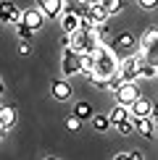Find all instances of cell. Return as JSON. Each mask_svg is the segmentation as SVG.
<instances>
[{"label": "cell", "mask_w": 158, "mask_h": 160, "mask_svg": "<svg viewBox=\"0 0 158 160\" xmlns=\"http://www.w3.org/2000/svg\"><path fill=\"white\" fill-rule=\"evenodd\" d=\"M118 68H121V58L111 50V45H100L95 52V71H92V76H87V82L103 89L113 76H118Z\"/></svg>", "instance_id": "1"}, {"label": "cell", "mask_w": 158, "mask_h": 160, "mask_svg": "<svg viewBox=\"0 0 158 160\" xmlns=\"http://www.w3.org/2000/svg\"><path fill=\"white\" fill-rule=\"evenodd\" d=\"M66 45L74 48L79 55H95L97 48L103 45V39L97 37L95 29H79V32H74L71 37H66Z\"/></svg>", "instance_id": "2"}, {"label": "cell", "mask_w": 158, "mask_h": 160, "mask_svg": "<svg viewBox=\"0 0 158 160\" xmlns=\"http://www.w3.org/2000/svg\"><path fill=\"white\" fill-rule=\"evenodd\" d=\"M140 48H142V61L158 68V26H150L142 34Z\"/></svg>", "instance_id": "3"}, {"label": "cell", "mask_w": 158, "mask_h": 160, "mask_svg": "<svg viewBox=\"0 0 158 160\" xmlns=\"http://www.w3.org/2000/svg\"><path fill=\"white\" fill-rule=\"evenodd\" d=\"M61 74L63 76H76L82 74V55L74 48H66L63 58H61Z\"/></svg>", "instance_id": "4"}, {"label": "cell", "mask_w": 158, "mask_h": 160, "mask_svg": "<svg viewBox=\"0 0 158 160\" xmlns=\"http://www.w3.org/2000/svg\"><path fill=\"white\" fill-rule=\"evenodd\" d=\"M134 45H137L134 42V34H129V32H121V34H116L113 39H111V50H113L121 61L129 58V52L134 50Z\"/></svg>", "instance_id": "5"}, {"label": "cell", "mask_w": 158, "mask_h": 160, "mask_svg": "<svg viewBox=\"0 0 158 160\" xmlns=\"http://www.w3.org/2000/svg\"><path fill=\"white\" fill-rule=\"evenodd\" d=\"M140 71H142V58L140 55H129V58L121 61L118 74H121L124 82H137V79H140Z\"/></svg>", "instance_id": "6"}, {"label": "cell", "mask_w": 158, "mask_h": 160, "mask_svg": "<svg viewBox=\"0 0 158 160\" xmlns=\"http://www.w3.org/2000/svg\"><path fill=\"white\" fill-rule=\"evenodd\" d=\"M140 97H142V95H140V87H137V82H127L121 89L116 92L118 105H124V108H132V105H134Z\"/></svg>", "instance_id": "7"}, {"label": "cell", "mask_w": 158, "mask_h": 160, "mask_svg": "<svg viewBox=\"0 0 158 160\" xmlns=\"http://www.w3.org/2000/svg\"><path fill=\"white\" fill-rule=\"evenodd\" d=\"M34 8L42 11L45 18H58V16L66 13V3H63V0H37Z\"/></svg>", "instance_id": "8"}, {"label": "cell", "mask_w": 158, "mask_h": 160, "mask_svg": "<svg viewBox=\"0 0 158 160\" xmlns=\"http://www.w3.org/2000/svg\"><path fill=\"white\" fill-rule=\"evenodd\" d=\"M42 24H45V13L40 8H29V11H24V21L18 26H26V29L37 32V29H42Z\"/></svg>", "instance_id": "9"}, {"label": "cell", "mask_w": 158, "mask_h": 160, "mask_svg": "<svg viewBox=\"0 0 158 160\" xmlns=\"http://www.w3.org/2000/svg\"><path fill=\"white\" fill-rule=\"evenodd\" d=\"M0 11H3V21L5 24H21L24 21V11L16 8V3H11V0H3V5H0Z\"/></svg>", "instance_id": "10"}, {"label": "cell", "mask_w": 158, "mask_h": 160, "mask_svg": "<svg viewBox=\"0 0 158 160\" xmlns=\"http://www.w3.org/2000/svg\"><path fill=\"white\" fill-rule=\"evenodd\" d=\"M153 108H155V102H150L148 97H140L129 110H132V118H150L153 116Z\"/></svg>", "instance_id": "11"}, {"label": "cell", "mask_w": 158, "mask_h": 160, "mask_svg": "<svg viewBox=\"0 0 158 160\" xmlns=\"http://www.w3.org/2000/svg\"><path fill=\"white\" fill-rule=\"evenodd\" d=\"M61 29H63V34L66 37H71L74 32L82 29V21H79V16L76 13H71V11H66L63 16H61Z\"/></svg>", "instance_id": "12"}, {"label": "cell", "mask_w": 158, "mask_h": 160, "mask_svg": "<svg viewBox=\"0 0 158 160\" xmlns=\"http://www.w3.org/2000/svg\"><path fill=\"white\" fill-rule=\"evenodd\" d=\"M50 92H53V97L55 100H69L71 97V84L66 82V79H55L50 87Z\"/></svg>", "instance_id": "13"}, {"label": "cell", "mask_w": 158, "mask_h": 160, "mask_svg": "<svg viewBox=\"0 0 158 160\" xmlns=\"http://www.w3.org/2000/svg\"><path fill=\"white\" fill-rule=\"evenodd\" d=\"M13 123H16V108H11V105H3V110H0V126H3V134L11 129Z\"/></svg>", "instance_id": "14"}, {"label": "cell", "mask_w": 158, "mask_h": 160, "mask_svg": "<svg viewBox=\"0 0 158 160\" xmlns=\"http://www.w3.org/2000/svg\"><path fill=\"white\" fill-rule=\"evenodd\" d=\"M134 121V131L137 134H142V137H153V118H132Z\"/></svg>", "instance_id": "15"}, {"label": "cell", "mask_w": 158, "mask_h": 160, "mask_svg": "<svg viewBox=\"0 0 158 160\" xmlns=\"http://www.w3.org/2000/svg\"><path fill=\"white\" fill-rule=\"evenodd\" d=\"M90 16H92V21H95L97 26L108 21V11L103 8V3H100V5H90Z\"/></svg>", "instance_id": "16"}, {"label": "cell", "mask_w": 158, "mask_h": 160, "mask_svg": "<svg viewBox=\"0 0 158 160\" xmlns=\"http://www.w3.org/2000/svg\"><path fill=\"white\" fill-rule=\"evenodd\" d=\"M111 126H113L111 116H95V118H92V129H95V131H108Z\"/></svg>", "instance_id": "17"}, {"label": "cell", "mask_w": 158, "mask_h": 160, "mask_svg": "<svg viewBox=\"0 0 158 160\" xmlns=\"http://www.w3.org/2000/svg\"><path fill=\"white\" fill-rule=\"evenodd\" d=\"M129 113H132L129 108H124V105H116L113 113H111V121H113V126H116V123H121V121H127Z\"/></svg>", "instance_id": "18"}, {"label": "cell", "mask_w": 158, "mask_h": 160, "mask_svg": "<svg viewBox=\"0 0 158 160\" xmlns=\"http://www.w3.org/2000/svg\"><path fill=\"white\" fill-rule=\"evenodd\" d=\"M92 71H95V55H82V76H92Z\"/></svg>", "instance_id": "19"}, {"label": "cell", "mask_w": 158, "mask_h": 160, "mask_svg": "<svg viewBox=\"0 0 158 160\" xmlns=\"http://www.w3.org/2000/svg\"><path fill=\"white\" fill-rule=\"evenodd\" d=\"M74 116H79L82 121H84V118H95V116H92L90 102H76V105H74Z\"/></svg>", "instance_id": "20"}, {"label": "cell", "mask_w": 158, "mask_h": 160, "mask_svg": "<svg viewBox=\"0 0 158 160\" xmlns=\"http://www.w3.org/2000/svg\"><path fill=\"white\" fill-rule=\"evenodd\" d=\"M66 129H69V131H79V129H82V118L71 113V116L66 118Z\"/></svg>", "instance_id": "21"}, {"label": "cell", "mask_w": 158, "mask_h": 160, "mask_svg": "<svg viewBox=\"0 0 158 160\" xmlns=\"http://www.w3.org/2000/svg\"><path fill=\"white\" fill-rule=\"evenodd\" d=\"M103 8L108 11V16L111 13H118L121 11V0H103Z\"/></svg>", "instance_id": "22"}, {"label": "cell", "mask_w": 158, "mask_h": 160, "mask_svg": "<svg viewBox=\"0 0 158 160\" xmlns=\"http://www.w3.org/2000/svg\"><path fill=\"white\" fill-rule=\"evenodd\" d=\"M116 131L118 134H129V131H134V121H121V123H116Z\"/></svg>", "instance_id": "23"}, {"label": "cell", "mask_w": 158, "mask_h": 160, "mask_svg": "<svg viewBox=\"0 0 158 160\" xmlns=\"http://www.w3.org/2000/svg\"><path fill=\"white\" fill-rule=\"evenodd\" d=\"M137 5L145 11H153V8H158V0H137Z\"/></svg>", "instance_id": "24"}, {"label": "cell", "mask_w": 158, "mask_h": 160, "mask_svg": "<svg viewBox=\"0 0 158 160\" xmlns=\"http://www.w3.org/2000/svg\"><path fill=\"white\" fill-rule=\"evenodd\" d=\"M16 32H18V37H21V39H29L32 34H34V32H32V29H26V26H16Z\"/></svg>", "instance_id": "25"}, {"label": "cell", "mask_w": 158, "mask_h": 160, "mask_svg": "<svg viewBox=\"0 0 158 160\" xmlns=\"http://www.w3.org/2000/svg\"><path fill=\"white\" fill-rule=\"evenodd\" d=\"M113 160H132V152H118Z\"/></svg>", "instance_id": "26"}, {"label": "cell", "mask_w": 158, "mask_h": 160, "mask_svg": "<svg viewBox=\"0 0 158 160\" xmlns=\"http://www.w3.org/2000/svg\"><path fill=\"white\" fill-rule=\"evenodd\" d=\"M150 118H153V121L158 123V102H155V108H153V116H150Z\"/></svg>", "instance_id": "27"}, {"label": "cell", "mask_w": 158, "mask_h": 160, "mask_svg": "<svg viewBox=\"0 0 158 160\" xmlns=\"http://www.w3.org/2000/svg\"><path fill=\"white\" fill-rule=\"evenodd\" d=\"M132 160H145V158L140 155V152H132Z\"/></svg>", "instance_id": "28"}, {"label": "cell", "mask_w": 158, "mask_h": 160, "mask_svg": "<svg viewBox=\"0 0 158 160\" xmlns=\"http://www.w3.org/2000/svg\"><path fill=\"white\" fill-rule=\"evenodd\" d=\"M45 160H58V158H45Z\"/></svg>", "instance_id": "29"}]
</instances>
